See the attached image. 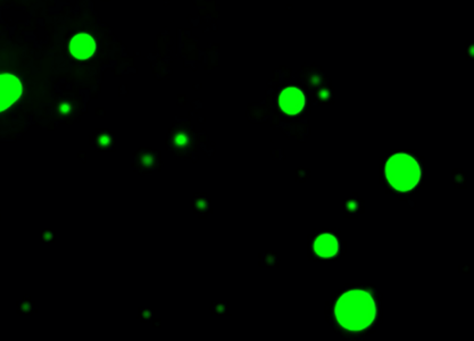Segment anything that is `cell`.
Instances as JSON below:
<instances>
[{
    "label": "cell",
    "instance_id": "4",
    "mask_svg": "<svg viewBox=\"0 0 474 341\" xmlns=\"http://www.w3.org/2000/svg\"><path fill=\"white\" fill-rule=\"evenodd\" d=\"M306 106V98L303 90L297 87L284 89L280 94V107L288 115H298Z\"/></svg>",
    "mask_w": 474,
    "mask_h": 341
},
{
    "label": "cell",
    "instance_id": "5",
    "mask_svg": "<svg viewBox=\"0 0 474 341\" xmlns=\"http://www.w3.org/2000/svg\"><path fill=\"white\" fill-rule=\"evenodd\" d=\"M98 44L96 39L89 33H80L75 35L70 44V51L76 60H90L97 51Z\"/></svg>",
    "mask_w": 474,
    "mask_h": 341
},
{
    "label": "cell",
    "instance_id": "6",
    "mask_svg": "<svg viewBox=\"0 0 474 341\" xmlns=\"http://www.w3.org/2000/svg\"><path fill=\"white\" fill-rule=\"evenodd\" d=\"M339 248H341V244L337 237L330 233H323L318 237L314 242V251L318 256L325 257V258L336 256L339 253Z\"/></svg>",
    "mask_w": 474,
    "mask_h": 341
},
{
    "label": "cell",
    "instance_id": "2",
    "mask_svg": "<svg viewBox=\"0 0 474 341\" xmlns=\"http://www.w3.org/2000/svg\"><path fill=\"white\" fill-rule=\"evenodd\" d=\"M386 176L393 189L409 192L421 181V166L412 155L396 153L390 157L386 164Z\"/></svg>",
    "mask_w": 474,
    "mask_h": 341
},
{
    "label": "cell",
    "instance_id": "3",
    "mask_svg": "<svg viewBox=\"0 0 474 341\" xmlns=\"http://www.w3.org/2000/svg\"><path fill=\"white\" fill-rule=\"evenodd\" d=\"M23 83L10 73L0 74V113L8 110L22 97Z\"/></svg>",
    "mask_w": 474,
    "mask_h": 341
},
{
    "label": "cell",
    "instance_id": "1",
    "mask_svg": "<svg viewBox=\"0 0 474 341\" xmlns=\"http://www.w3.org/2000/svg\"><path fill=\"white\" fill-rule=\"evenodd\" d=\"M338 323L348 331H364L377 315L375 299L368 291L350 290L341 294L334 307Z\"/></svg>",
    "mask_w": 474,
    "mask_h": 341
}]
</instances>
